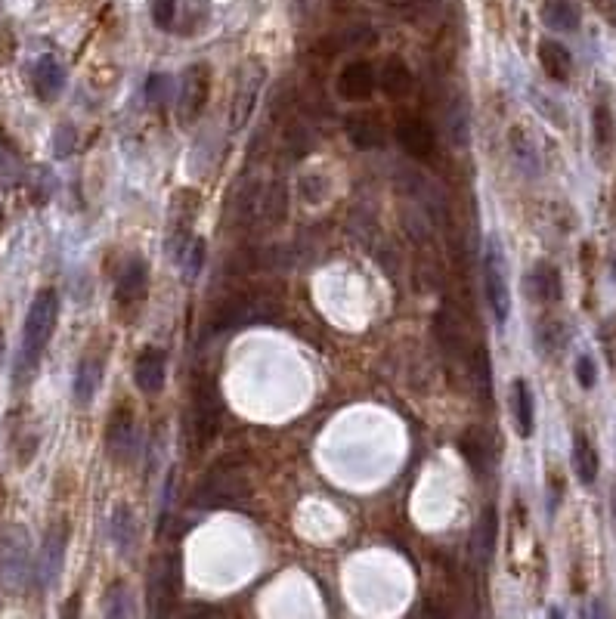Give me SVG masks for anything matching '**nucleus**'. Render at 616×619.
Returning <instances> with one entry per match:
<instances>
[{
  "label": "nucleus",
  "instance_id": "f257e3e1",
  "mask_svg": "<svg viewBox=\"0 0 616 619\" xmlns=\"http://www.w3.org/2000/svg\"><path fill=\"white\" fill-rule=\"evenodd\" d=\"M56 319H59V295L53 288H44L35 295L25 316V329H22V344L16 356V384H28L35 378L41 356L56 332Z\"/></svg>",
  "mask_w": 616,
  "mask_h": 619
},
{
  "label": "nucleus",
  "instance_id": "f03ea898",
  "mask_svg": "<svg viewBox=\"0 0 616 619\" xmlns=\"http://www.w3.org/2000/svg\"><path fill=\"white\" fill-rule=\"evenodd\" d=\"M282 319V304L273 295H239L226 301L214 319V329H251Z\"/></svg>",
  "mask_w": 616,
  "mask_h": 619
},
{
  "label": "nucleus",
  "instance_id": "7ed1b4c3",
  "mask_svg": "<svg viewBox=\"0 0 616 619\" xmlns=\"http://www.w3.org/2000/svg\"><path fill=\"white\" fill-rule=\"evenodd\" d=\"M251 496L248 480L233 462H220L208 471V477L199 483L196 490V505L205 508H223V505H239Z\"/></svg>",
  "mask_w": 616,
  "mask_h": 619
},
{
  "label": "nucleus",
  "instance_id": "20e7f679",
  "mask_svg": "<svg viewBox=\"0 0 616 619\" xmlns=\"http://www.w3.org/2000/svg\"><path fill=\"white\" fill-rule=\"evenodd\" d=\"M220 418H223V400L214 381L202 378L192 390V409H189V431L196 452H202L220 431Z\"/></svg>",
  "mask_w": 616,
  "mask_h": 619
},
{
  "label": "nucleus",
  "instance_id": "39448f33",
  "mask_svg": "<svg viewBox=\"0 0 616 619\" xmlns=\"http://www.w3.org/2000/svg\"><path fill=\"white\" fill-rule=\"evenodd\" d=\"M483 291H486V304H490L496 322H508L511 313V291L505 279V257L496 239L486 242V257H483Z\"/></svg>",
  "mask_w": 616,
  "mask_h": 619
},
{
  "label": "nucleus",
  "instance_id": "423d86ee",
  "mask_svg": "<svg viewBox=\"0 0 616 619\" xmlns=\"http://www.w3.org/2000/svg\"><path fill=\"white\" fill-rule=\"evenodd\" d=\"M180 592V558L177 555H158L149 570V613L165 616L171 613V601Z\"/></svg>",
  "mask_w": 616,
  "mask_h": 619
},
{
  "label": "nucleus",
  "instance_id": "0eeeda50",
  "mask_svg": "<svg viewBox=\"0 0 616 619\" xmlns=\"http://www.w3.org/2000/svg\"><path fill=\"white\" fill-rule=\"evenodd\" d=\"M146 291H149V264L143 257H131L118 270V279H115V307H118V313L124 319H131L143 307Z\"/></svg>",
  "mask_w": 616,
  "mask_h": 619
},
{
  "label": "nucleus",
  "instance_id": "6e6552de",
  "mask_svg": "<svg viewBox=\"0 0 616 619\" xmlns=\"http://www.w3.org/2000/svg\"><path fill=\"white\" fill-rule=\"evenodd\" d=\"M106 452L115 465H131L140 452V425L131 409H118L109 418V431H106Z\"/></svg>",
  "mask_w": 616,
  "mask_h": 619
},
{
  "label": "nucleus",
  "instance_id": "1a4fd4ad",
  "mask_svg": "<svg viewBox=\"0 0 616 619\" xmlns=\"http://www.w3.org/2000/svg\"><path fill=\"white\" fill-rule=\"evenodd\" d=\"M208 93H211V69L205 62L189 65L183 84H180V96H177V118L180 124H192L208 106Z\"/></svg>",
  "mask_w": 616,
  "mask_h": 619
},
{
  "label": "nucleus",
  "instance_id": "9d476101",
  "mask_svg": "<svg viewBox=\"0 0 616 619\" xmlns=\"http://www.w3.org/2000/svg\"><path fill=\"white\" fill-rule=\"evenodd\" d=\"M66 548H69V524H53L41 542L38 555V585L41 589H53L62 567H66Z\"/></svg>",
  "mask_w": 616,
  "mask_h": 619
},
{
  "label": "nucleus",
  "instance_id": "9b49d317",
  "mask_svg": "<svg viewBox=\"0 0 616 619\" xmlns=\"http://www.w3.org/2000/svg\"><path fill=\"white\" fill-rule=\"evenodd\" d=\"M0 576L10 585L19 589L28 576V539L25 530H7L0 539Z\"/></svg>",
  "mask_w": 616,
  "mask_h": 619
},
{
  "label": "nucleus",
  "instance_id": "f8f14e48",
  "mask_svg": "<svg viewBox=\"0 0 616 619\" xmlns=\"http://www.w3.org/2000/svg\"><path fill=\"white\" fill-rule=\"evenodd\" d=\"M261 84H264V69L257 62H248L239 72L236 93H233V115H230L233 130L245 127V121L251 118V112L257 106V96H261Z\"/></svg>",
  "mask_w": 616,
  "mask_h": 619
},
{
  "label": "nucleus",
  "instance_id": "ddd939ff",
  "mask_svg": "<svg viewBox=\"0 0 616 619\" xmlns=\"http://www.w3.org/2000/svg\"><path fill=\"white\" fill-rule=\"evenodd\" d=\"M375 87H378L375 69H372V62H363V59L344 65L341 75H338V93L344 96V100H350V103L369 100V96L375 93Z\"/></svg>",
  "mask_w": 616,
  "mask_h": 619
},
{
  "label": "nucleus",
  "instance_id": "4468645a",
  "mask_svg": "<svg viewBox=\"0 0 616 619\" xmlns=\"http://www.w3.org/2000/svg\"><path fill=\"white\" fill-rule=\"evenodd\" d=\"M397 143L403 146V152H409L418 161H428L437 149V137H434V127L421 118H403L397 124Z\"/></svg>",
  "mask_w": 616,
  "mask_h": 619
},
{
  "label": "nucleus",
  "instance_id": "2eb2a0df",
  "mask_svg": "<svg viewBox=\"0 0 616 619\" xmlns=\"http://www.w3.org/2000/svg\"><path fill=\"white\" fill-rule=\"evenodd\" d=\"M527 291H530V298L539 301V304H548V307L561 304V298H564L561 270L555 264H548V260H539L527 276Z\"/></svg>",
  "mask_w": 616,
  "mask_h": 619
},
{
  "label": "nucleus",
  "instance_id": "dca6fc26",
  "mask_svg": "<svg viewBox=\"0 0 616 619\" xmlns=\"http://www.w3.org/2000/svg\"><path fill=\"white\" fill-rule=\"evenodd\" d=\"M165 378H168L165 353H161L158 347H146L134 363V384L143 390V394H158V390L165 387Z\"/></svg>",
  "mask_w": 616,
  "mask_h": 619
},
{
  "label": "nucleus",
  "instance_id": "f3484780",
  "mask_svg": "<svg viewBox=\"0 0 616 619\" xmlns=\"http://www.w3.org/2000/svg\"><path fill=\"white\" fill-rule=\"evenodd\" d=\"M347 137L356 149H381L387 140V130L384 121L375 112H353L347 118Z\"/></svg>",
  "mask_w": 616,
  "mask_h": 619
},
{
  "label": "nucleus",
  "instance_id": "a211bd4d",
  "mask_svg": "<svg viewBox=\"0 0 616 619\" xmlns=\"http://www.w3.org/2000/svg\"><path fill=\"white\" fill-rule=\"evenodd\" d=\"M511 418H514V431L524 440H530L536 431V400L524 378H517L511 384Z\"/></svg>",
  "mask_w": 616,
  "mask_h": 619
},
{
  "label": "nucleus",
  "instance_id": "6ab92c4d",
  "mask_svg": "<svg viewBox=\"0 0 616 619\" xmlns=\"http://www.w3.org/2000/svg\"><path fill=\"white\" fill-rule=\"evenodd\" d=\"M103 384V356L100 353H87L84 360L78 363V372H75V387H72V397H75V406H90L96 390Z\"/></svg>",
  "mask_w": 616,
  "mask_h": 619
},
{
  "label": "nucleus",
  "instance_id": "aec40b11",
  "mask_svg": "<svg viewBox=\"0 0 616 619\" xmlns=\"http://www.w3.org/2000/svg\"><path fill=\"white\" fill-rule=\"evenodd\" d=\"M536 347L542 356H548V360H555V356H561L570 344V325L558 316H545L536 322Z\"/></svg>",
  "mask_w": 616,
  "mask_h": 619
},
{
  "label": "nucleus",
  "instance_id": "412c9836",
  "mask_svg": "<svg viewBox=\"0 0 616 619\" xmlns=\"http://www.w3.org/2000/svg\"><path fill=\"white\" fill-rule=\"evenodd\" d=\"M539 65H542V72H545L551 81H558V84L570 81V75H573V56H570V50H567L561 41H551V38L539 41Z\"/></svg>",
  "mask_w": 616,
  "mask_h": 619
},
{
  "label": "nucleus",
  "instance_id": "4be33fe9",
  "mask_svg": "<svg viewBox=\"0 0 616 619\" xmlns=\"http://www.w3.org/2000/svg\"><path fill=\"white\" fill-rule=\"evenodd\" d=\"M508 143H511V158H514V165H517V171H521L524 177H539V171H542V161H539V146H536V140L527 134L524 127H514L511 130V137H508Z\"/></svg>",
  "mask_w": 616,
  "mask_h": 619
},
{
  "label": "nucleus",
  "instance_id": "5701e85b",
  "mask_svg": "<svg viewBox=\"0 0 616 619\" xmlns=\"http://www.w3.org/2000/svg\"><path fill=\"white\" fill-rule=\"evenodd\" d=\"M598 449L589 440V434L576 431L573 434V474L582 486H592L598 480Z\"/></svg>",
  "mask_w": 616,
  "mask_h": 619
},
{
  "label": "nucleus",
  "instance_id": "b1692460",
  "mask_svg": "<svg viewBox=\"0 0 616 619\" xmlns=\"http://www.w3.org/2000/svg\"><path fill=\"white\" fill-rule=\"evenodd\" d=\"M542 22L551 28V31H579L582 25V10L576 0H545L542 4Z\"/></svg>",
  "mask_w": 616,
  "mask_h": 619
},
{
  "label": "nucleus",
  "instance_id": "393cba45",
  "mask_svg": "<svg viewBox=\"0 0 616 619\" xmlns=\"http://www.w3.org/2000/svg\"><path fill=\"white\" fill-rule=\"evenodd\" d=\"M66 87V72L53 56H41L35 65V93L41 96L44 103H53L56 96Z\"/></svg>",
  "mask_w": 616,
  "mask_h": 619
},
{
  "label": "nucleus",
  "instance_id": "a878e982",
  "mask_svg": "<svg viewBox=\"0 0 616 619\" xmlns=\"http://www.w3.org/2000/svg\"><path fill=\"white\" fill-rule=\"evenodd\" d=\"M592 140H595V149L604 161L613 152V143H616V121H613V109H610L607 100H598L595 109H592Z\"/></svg>",
  "mask_w": 616,
  "mask_h": 619
},
{
  "label": "nucleus",
  "instance_id": "bb28decb",
  "mask_svg": "<svg viewBox=\"0 0 616 619\" xmlns=\"http://www.w3.org/2000/svg\"><path fill=\"white\" fill-rule=\"evenodd\" d=\"M496 530H499V524H496V508L490 505V508H486V511L480 514V524H477V530H474V542H471L474 558H477L480 567H486V564H490V558H493Z\"/></svg>",
  "mask_w": 616,
  "mask_h": 619
},
{
  "label": "nucleus",
  "instance_id": "cd10ccee",
  "mask_svg": "<svg viewBox=\"0 0 616 619\" xmlns=\"http://www.w3.org/2000/svg\"><path fill=\"white\" fill-rule=\"evenodd\" d=\"M381 90L387 96H406L412 90V72L406 69V62L391 56L384 62V69H381Z\"/></svg>",
  "mask_w": 616,
  "mask_h": 619
},
{
  "label": "nucleus",
  "instance_id": "c85d7f7f",
  "mask_svg": "<svg viewBox=\"0 0 616 619\" xmlns=\"http://www.w3.org/2000/svg\"><path fill=\"white\" fill-rule=\"evenodd\" d=\"M134 539H137V524H134V514L127 505H118L112 511V542L115 548L121 551V555H127V551L134 548Z\"/></svg>",
  "mask_w": 616,
  "mask_h": 619
},
{
  "label": "nucleus",
  "instance_id": "c756f323",
  "mask_svg": "<svg viewBox=\"0 0 616 619\" xmlns=\"http://www.w3.org/2000/svg\"><path fill=\"white\" fill-rule=\"evenodd\" d=\"M471 372H474V381H477L483 403H490L493 400V366H490V353H486L483 347H477L474 356H471Z\"/></svg>",
  "mask_w": 616,
  "mask_h": 619
},
{
  "label": "nucleus",
  "instance_id": "7c9ffc66",
  "mask_svg": "<svg viewBox=\"0 0 616 619\" xmlns=\"http://www.w3.org/2000/svg\"><path fill=\"white\" fill-rule=\"evenodd\" d=\"M434 332H437V341L446 353H456L462 347V332H459V325L456 319H452L446 310L434 316Z\"/></svg>",
  "mask_w": 616,
  "mask_h": 619
},
{
  "label": "nucleus",
  "instance_id": "2f4dec72",
  "mask_svg": "<svg viewBox=\"0 0 616 619\" xmlns=\"http://www.w3.org/2000/svg\"><path fill=\"white\" fill-rule=\"evenodd\" d=\"M459 446H462V452H465V459L471 462V468H474V471H483L486 452H490V446H486V437H483L477 428H471V431H465V437L459 440Z\"/></svg>",
  "mask_w": 616,
  "mask_h": 619
},
{
  "label": "nucleus",
  "instance_id": "473e14b6",
  "mask_svg": "<svg viewBox=\"0 0 616 619\" xmlns=\"http://www.w3.org/2000/svg\"><path fill=\"white\" fill-rule=\"evenodd\" d=\"M106 616H134V592L124 582H115L106 595Z\"/></svg>",
  "mask_w": 616,
  "mask_h": 619
},
{
  "label": "nucleus",
  "instance_id": "72a5a7b5",
  "mask_svg": "<svg viewBox=\"0 0 616 619\" xmlns=\"http://www.w3.org/2000/svg\"><path fill=\"white\" fill-rule=\"evenodd\" d=\"M177 260H183V270H186V276L192 279V276L202 270V264H205V242H202V239H189V245L183 248V254H180Z\"/></svg>",
  "mask_w": 616,
  "mask_h": 619
},
{
  "label": "nucleus",
  "instance_id": "f704fd0d",
  "mask_svg": "<svg viewBox=\"0 0 616 619\" xmlns=\"http://www.w3.org/2000/svg\"><path fill=\"white\" fill-rule=\"evenodd\" d=\"M168 93H171V78H168V75H152V78L146 81V100H149V106L168 103Z\"/></svg>",
  "mask_w": 616,
  "mask_h": 619
},
{
  "label": "nucleus",
  "instance_id": "c9c22d12",
  "mask_svg": "<svg viewBox=\"0 0 616 619\" xmlns=\"http://www.w3.org/2000/svg\"><path fill=\"white\" fill-rule=\"evenodd\" d=\"M326 189H329V183H326V177L322 174H304L301 177V195L307 202H322V195H326Z\"/></svg>",
  "mask_w": 616,
  "mask_h": 619
},
{
  "label": "nucleus",
  "instance_id": "e433bc0d",
  "mask_svg": "<svg viewBox=\"0 0 616 619\" xmlns=\"http://www.w3.org/2000/svg\"><path fill=\"white\" fill-rule=\"evenodd\" d=\"M177 16V0H152V22L158 28H171Z\"/></svg>",
  "mask_w": 616,
  "mask_h": 619
},
{
  "label": "nucleus",
  "instance_id": "4c0bfd02",
  "mask_svg": "<svg viewBox=\"0 0 616 619\" xmlns=\"http://www.w3.org/2000/svg\"><path fill=\"white\" fill-rule=\"evenodd\" d=\"M576 381H579L582 390H592L598 384V369H595L592 356H579L576 360Z\"/></svg>",
  "mask_w": 616,
  "mask_h": 619
},
{
  "label": "nucleus",
  "instance_id": "58836bf2",
  "mask_svg": "<svg viewBox=\"0 0 616 619\" xmlns=\"http://www.w3.org/2000/svg\"><path fill=\"white\" fill-rule=\"evenodd\" d=\"M387 7H397V10H406L409 16H421L434 7V0H381Z\"/></svg>",
  "mask_w": 616,
  "mask_h": 619
},
{
  "label": "nucleus",
  "instance_id": "ea45409f",
  "mask_svg": "<svg viewBox=\"0 0 616 619\" xmlns=\"http://www.w3.org/2000/svg\"><path fill=\"white\" fill-rule=\"evenodd\" d=\"M13 53H16V38H13V31L0 25V69H4V65L13 59Z\"/></svg>",
  "mask_w": 616,
  "mask_h": 619
},
{
  "label": "nucleus",
  "instance_id": "a19ab883",
  "mask_svg": "<svg viewBox=\"0 0 616 619\" xmlns=\"http://www.w3.org/2000/svg\"><path fill=\"white\" fill-rule=\"evenodd\" d=\"M610 276H613V282H616V248H613V254H610Z\"/></svg>",
  "mask_w": 616,
  "mask_h": 619
},
{
  "label": "nucleus",
  "instance_id": "79ce46f5",
  "mask_svg": "<svg viewBox=\"0 0 616 619\" xmlns=\"http://www.w3.org/2000/svg\"><path fill=\"white\" fill-rule=\"evenodd\" d=\"M332 4H335V7H338V10H344V7H347V4H350V0H332Z\"/></svg>",
  "mask_w": 616,
  "mask_h": 619
},
{
  "label": "nucleus",
  "instance_id": "37998d69",
  "mask_svg": "<svg viewBox=\"0 0 616 619\" xmlns=\"http://www.w3.org/2000/svg\"><path fill=\"white\" fill-rule=\"evenodd\" d=\"M0 223H4V208H0Z\"/></svg>",
  "mask_w": 616,
  "mask_h": 619
},
{
  "label": "nucleus",
  "instance_id": "c03bdc74",
  "mask_svg": "<svg viewBox=\"0 0 616 619\" xmlns=\"http://www.w3.org/2000/svg\"><path fill=\"white\" fill-rule=\"evenodd\" d=\"M301 4H304V0H301Z\"/></svg>",
  "mask_w": 616,
  "mask_h": 619
}]
</instances>
